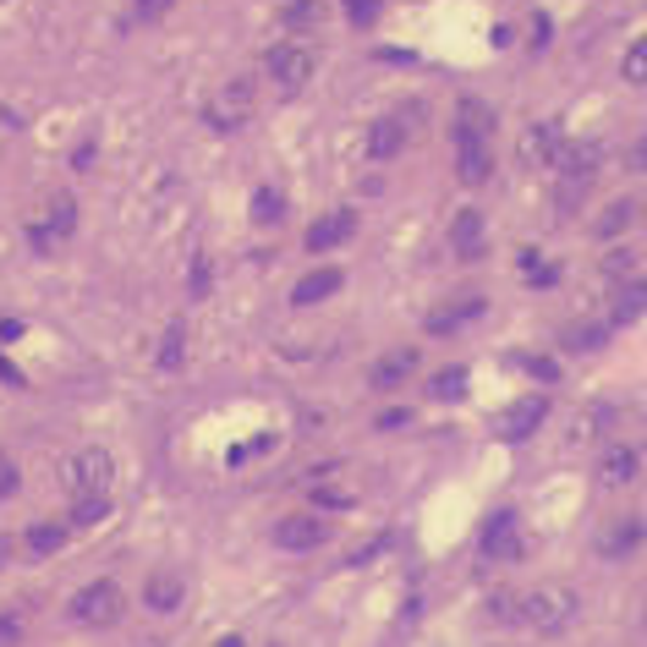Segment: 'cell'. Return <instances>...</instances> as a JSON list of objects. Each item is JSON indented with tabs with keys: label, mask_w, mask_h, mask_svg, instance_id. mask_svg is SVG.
<instances>
[{
	"label": "cell",
	"mask_w": 647,
	"mask_h": 647,
	"mask_svg": "<svg viewBox=\"0 0 647 647\" xmlns=\"http://www.w3.org/2000/svg\"><path fill=\"white\" fill-rule=\"evenodd\" d=\"M516 620H521L527 631H538V636L565 631V625L576 620V587H565V581H543V587L521 592V598H516Z\"/></svg>",
	"instance_id": "6da1fadb"
},
{
	"label": "cell",
	"mask_w": 647,
	"mask_h": 647,
	"mask_svg": "<svg viewBox=\"0 0 647 647\" xmlns=\"http://www.w3.org/2000/svg\"><path fill=\"white\" fill-rule=\"evenodd\" d=\"M61 489H67L72 505H78V499H110V489H116V461H110V450L89 445V450L67 456V467H61Z\"/></svg>",
	"instance_id": "7a4b0ae2"
},
{
	"label": "cell",
	"mask_w": 647,
	"mask_h": 647,
	"mask_svg": "<svg viewBox=\"0 0 647 647\" xmlns=\"http://www.w3.org/2000/svg\"><path fill=\"white\" fill-rule=\"evenodd\" d=\"M263 72H269V83H274L280 94H296V89H307V83H313L318 56H313V45H307V39H280V45L263 56Z\"/></svg>",
	"instance_id": "3957f363"
},
{
	"label": "cell",
	"mask_w": 647,
	"mask_h": 647,
	"mask_svg": "<svg viewBox=\"0 0 647 647\" xmlns=\"http://www.w3.org/2000/svg\"><path fill=\"white\" fill-rule=\"evenodd\" d=\"M252 105H258L252 83H247V78H225V83H214V94L203 99V121H209L214 132H236V127H247Z\"/></svg>",
	"instance_id": "277c9868"
},
{
	"label": "cell",
	"mask_w": 647,
	"mask_h": 647,
	"mask_svg": "<svg viewBox=\"0 0 647 647\" xmlns=\"http://www.w3.org/2000/svg\"><path fill=\"white\" fill-rule=\"evenodd\" d=\"M127 609V598H121V587L116 581H89L83 592H72V603H67V620L72 625H83V631H99V625H116V614Z\"/></svg>",
	"instance_id": "5b68a950"
},
{
	"label": "cell",
	"mask_w": 647,
	"mask_h": 647,
	"mask_svg": "<svg viewBox=\"0 0 647 647\" xmlns=\"http://www.w3.org/2000/svg\"><path fill=\"white\" fill-rule=\"evenodd\" d=\"M72 231H78L72 198H50V209H45L39 220H28V247L50 258V252H61V242H72Z\"/></svg>",
	"instance_id": "8992f818"
},
{
	"label": "cell",
	"mask_w": 647,
	"mask_h": 647,
	"mask_svg": "<svg viewBox=\"0 0 647 647\" xmlns=\"http://www.w3.org/2000/svg\"><path fill=\"white\" fill-rule=\"evenodd\" d=\"M483 554H489L494 565H510V560L527 554V538H521V516H516V510H494V516L483 521Z\"/></svg>",
	"instance_id": "52a82bcc"
},
{
	"label": "cell",
	"mask_w": 647,
	"mask_h": 647,
	"mask_svg": "<svg viewBox=\"0 0 647 647\" xmlns=\"http://www.w3.org/2000/svg\"><path fill=\"white\" fill-rule=\"evenodd\" d=\"M560 149H565V132H560V127H549V121H532V127L521 132V143H516V154H521V165H527V170H554Z\"/></svg>",
	"instance_id": "ba28073f"
},
{
	"label": "cell",
	"mask_w": 647,
	"mask_h": 647,
	"mask_svg": "<svg viewBox=\"0 0 647 647\" xmlns=\"http://www.w3.org/2000/svg\"><path fill=\"white\" fill-rule=\"evenodd\" d=\"M417 368H423V352H417V346H390V352L368 368V385H374V390H401Z\"/></svg>",
	"instance_id": "9c48e42d"
},
{
	"label": "cell",
	"mask_w": 647,
	"mask_h": 647,
	"mask_svg": "<svg viewBox=\"0 0 647 647\" xmlns=\"http://www.w3.org/2000/svg\"><path fill=\"white\" fill-rule=\"evenodd\" d=\"M543 417H549V396H521L516 407H505V417H499V439L521 445V439H532V434L543 428Z\"/></svg>",
	"instance_id": "30bf717a"
},
{
	"label": "cell",
	"mask_w": 647,
	"mask_h": 647,
	"mask_svg": "<svg viewBox=\"0 0 647 647\" xmlns=\"http://www.w3.org/2000/svg\"><path fill=\"white\" fill-rule=\"evenodd\" d=\"M274 543L302 554V549H324L330 543V521H318V516H280L274 521Z\"/></svg>",
	"instance_id": "8fae6325"
},
{
	"label": "cell",
	"mask_w": 647,
	"mask_h": 647,
	"mask_svg": "<svg viewBox=\"0 0 647 647\" xmlns=\"http://www.w3.org/2000/svg\"><path fill=\"white\" fill-rule=\"evenodd\" d=\"M478 313H483V296H450V302L428 307L423 330H428V336H456V330H467V324H472Z\"/></svg>",
	"instance_id": "7c38bea8"
},
{
	"label": "cell",
	"mask_w": 647,
	"mask_h": 647,
	"mask_svg": "<svg viewBox=\"0 0 647 647\" xmlns=\"http://www.w3.org/2000/svg\"><path fill=\"white\" fill-rule=\"evenodd\" d=\"M456 176L467 187H483L494 176V143L489 138H456Z\"/></svg>",
	"instance_id": "4fadbf2b"
},
{
	"label": "cell",
	"mask_w": 647,
	"mask_h": 647,
	"mask_svg": "<svg viewBox=\"0 0 647 647\" xmlns=\"http://www.w3.org/2000/svg\"><path fill=\"white\" fill-rule=\"evenodd\" d=\"M352 231H357V214H352V209H336V214H318V220L307 225L302 247H307V252H330V247H341V242H346Z\"/></svg>",
	"instance_id": "5bb4252c"
},
{
	"label": "cell",
	"mask_w": 647,
	"mask_h": 647,
	"mask_svg": "<svg viewBox=\"0 0 647 647\" xmlns=\"http://www.w3.org/2000/svg\"><path fill=\"white\" fill-rule=\"evenodd\" d=\"M598 165H603V149H598L592 138H565V149H560V160H554V176H565V181H587Z\"/></svg>",
	"instance_id": "9a60e30c"
},
{
	"label": "cell",
	"mask_w": 647,
	"mask_h": 647,
	"mask_svg": "<svg viewBox=\"0 0 647 647\" xmlns=\"http://www.w3.org/2000/svg\"><path fill=\"white\" fill-rule=\"evenodd\" d=\"M592 472H598V483H603V489H625V483H636V472H642V456H636L631 445H603Z\"/></svg>",
	"instance_id": "2e32d148"
},
{
	"label": "cell",
	"mask_w": 647,
	"mask_h": 647,
	"mask_svg": "<svg viewBox=\"0 0 647 647\" xmlns=\"http://www.w3.org/2000/svg\"><path fill=\"white\" fill-rule=\"evenodd\" d=\"M450 252H456V258H483V252H489V225H483L478 209H461V214L450 220Z\"/></svg>",
	"instance_id": "e0dca14e"
},
{
	"label": "cell",
	"mask_w": 647,
	"mask_h": 647,
	"mask_svg": "<svg viewBox=\"0 0 647 647\" xmlns=\"http://www.w3.org/2000/svg\"><path fill=\"white\" fill-rule=\"evenodd\" d=\"M642 532H647L642 516H614V521L598 532V554H603V560H625V554L642 543Z\"/></svg>",
	"instance_id": "ac0fdd59"
},
{
	"label": "cell",
	"mask_w": 647,
	"mask_h": 647,
	"mask_svg": "<svg viewBox=\"0 0 647 647\" xmlns=\"http://www.w3.org/2000/svg\"><path fill=\"white\" fill-rule=\"evenodd\" d=\"M647 313V280H620L614 296H609V330H620V324H636Z\"/></svg>",
	"instance_id": "d6986e66"
},
{
	"label": "cell",
	"mask_w": 647,
	"mask_h": 647,
	"mask_svg": "<svg viewBox=\"0 0 647 647\" xmlns=\"http://www.w3.org/2000/svg\"><path fill=\"white\" fill-rule=\"evenodd\" d=\"M181 598H187V581H181L176 570H154V576L143 581V603H149L154 614H176Z\"/></svg>",
	"instance_id": "ffe728a7"
},
{
	"label": "cell",
	"mask_w": 647,
	"mask_h": 647,
	"mask_svg": "<svg viewBox=\"0 0 647 647\" xmlns=\"http://www.w3.org/2000/svg\"><path fill=\"white\" fill-rule=\"evenodd\" d=\"M341 269H313V274H302L296 285H291V307H318L324 296H336L341 291Z\"/></svg>",
	"instance_id": "44dd1931"
},
{
	"label": "cell",
	"mask_w": 647,
	"mask_h": 647,
	"mask_svg": "<svg viewBox=\"0 0 647 647\" xmlns=\"http://www.w3.org/2000/svg\"><path fill=\"white\" fill-rule=\"evenodd\" d=\"M67 543H72V527H67V521H34L28 538H23V549H28L34 560H50V554H61Z\"/></svg>",
	"instance_id": "7402d4cb"
},
{
	"label": "cell",
	"mask_w": 647,
	"mask_h": 647,
	"mask_svg": "<svg viewBox=\"0 0 647 647\" xmlns=\"http://www.w3.org/2000/svg\"><path fill=\"white\" fill-rule=\"evenodd\" d=\"M565 352H603L609 346V324L598 318H581V324H565V336H560Z\"/></svg>",
	"instance_id": "603a6c76"
},
{
	"label": "cell",
	"mask_w": 647,
	"mask_h": 647,
	"mask_svg": "<svg viewBox=\"0 0 647 647\" xmlns=\"http://www.w3.org/2000/svg\"><path fill=\"white\" fill-rule=\"evenodd\" d=\"M456 121H461L456 138H489V143H494V110H489L483 99H461V105H456Z\"/></svg>",
	"instance_id": "cb8c5ba5"
},
{
	"label": "cell",
	"mask_w": 647,
	"mask_h": 647,
	"mask_svg": "<svg viewBox=\"0 0 647 647\" xmlns=\"http://www.w3.org/2000/svg\"><path fill=\"white\" fill-rule=\"evenodd\" d=\"M407 149V127L390 116V121H374V132H368V154L374 160H396Z\"/></svg>",
	"instance_id": "d4e9b609"
},
{
	"label": "cell",
	"mask_w": 647,
	"mask_h": 647,
	"mask_svg": "<svg viewBox=\"0 0 647 647\" xmlns=\"http://www.w3.org/2000/svg\"><path fill=\"white\" fill-rule=\"evenodd\" d=\"M521 280H527V285H554V280H560V263L543 258L538 247H527V252H521Z\"/></svg>",
	"instance_id": "484cf974"
},
{
	"label": "cell",
	"mask_w": 647,
	"mask_h": 647,
	"mask_svg": "<svg viewBox=\"0 0 647 647\" xmlns=\"http://www.w3.org/2000/svg\"><path fill=\"white\" fill-rule=\"evenodd\" d=\"M428 396H434V401H461V396H467V368H439V374L428 379Z\"/></svg>",
	"instance_id": "4316f807"
},
{
	"label": "cell",
	"mask_w": 647,
	"mask_h": 647,
	"mask_svg": "<svg viewBox=\"0 0 647 647\" xmlns=\"http://www.w3.org/2000/svg\"><path fill=\"white\" fill-rule=\"evenodd\" d=\"M631 220H636V203H631V198H620V203H609V209L598 214V225H592V231H598V236H620Z\"/></svg>",
	"instance_id": "83f0119b"
},
{
	"label": "cell",
	"mask_w": 647,
	"mask_h": 647,
	"mask_svg": "<svg viewBox=\"0 0 647 647\" xmlns=\"http://www.w3.org/2000/svg\"><path fill=\"white\" fill-rule=\"evenodd\" d=\"M620 78H625V83H636V89L647 83V39H636V45L620 56Z\"/></svg>",
	"instance_id": "f1b7e54d"
},
{
	"label": "cell",
	"mask_w": 647,
	"mask_h": 647,
	"mask_svg": "<svg viewBox=\"0 0 647 647\" xmlns=\"http://www.w3.org/2000/svg\"><path fill=\"white\" fill-rule=\"evenodd\" d=\"M105 516H110V499H78L72 516H67V527H99Z\"/></svg>",
	"instance_id": "f546056e"
},
{
	"label": "cell",
	"mask_w": 647,
	"mask_h": 647,
	"mask_svg": "<svg viewBox=\"0 0 647 647\" xmlns=\"http://www.w3.org/2000/svg\"><path fill=\"white\" fill-rule=\"evenodd\" d=\"M341 7H346V17H352L357 28H374V23H379V7H385V0H341Z\"/></svg>",
	"instance_id": "4dcf8cb0"
},
{
	"label": "cell",
	"mask_w": 647,
	"mask_h": 647,
	"mask_svg": "<svg viewBox=\"0 0 647 647\" xmlns=\"http://www.w3.org/2000/svg\"><path fill=\"white\" fill-rule=\"evenodd\" d=\"M181 341H187V330H181V324H170L165 341H160V368H176L181 363Z\"/></svg>",
	"instance_id": "1f68e13d"
},
{
	"label": "cell",
	"mask_w": 647,
	"mask_h": 647,
	"mask_svg": "<svg viewBox=\"0 0 647 647\" xmlns=\"http://www.w3.org/2000/svg\"><path fill=\"white\" fill-rule=\"evenodd\" d=\"M252 214H258L263 225H274V220L285 214V203H280V192H274V187H263V192L252 198Z\"/></svg>",
	"instance_id": "d6a6232c"
},
{
	"label": "cell",
	"mask_w": 647,
	"mask_h": 647,
	"mask_svg": "<svg viewBox=\"0 0 647 647\" xmlns=\"http://www.w3.org/2000/svg\"><path fill=\"white\" fill-rule=\"evenodd\" d=\"M0 647H23V614L0 609Z\"/></svg>",
	"instance_id": "836d02e7"
},
{
	"label": "cell",
	"mask_w": 647,
	"mask_h": 647,
	"mask_svg": "<svg viewBox=\"0 0 647 647\" xmlns=\"http://www.w3.org/2000/svg\"><path fill=\"white\" fill-rule=\"evenodd\" d=\"M521 368H527L532 379H543V385H554V379H560V363H554V357H521Z\"/></svg>",
	"instance_id": "e575fe53"
},
{
	"label": "cell",
	"mask_w": 647,
	"mask_h": 647,
	"mask_svg": "<svg viewBox=\"0 0 647 647\" xmlns=\"http://www.w3.org/2000/svg\"><path fill=\"white\" fill-rule=\"evenodd\" d=\"M603 274H609V280H625V274H631V252H625V247H614V252L603 258Z\"/></svg>",
	"instance_id": "d590c367"
},
{
	"label": "cell",
	"mask_w": 647,
	"mask_h": 647,
	"mask_svg": "<svg viewBox=\"0 0 647 647\" xmlns=\"http://www.w3.org/2000/svg\"><path fill=\"white\" fill-rule=\"evenodd\" d=\"M17 483H23V478H17V467H12L7 456H0V499H12V494H17Z\"/></svg>",
	"instance_id": "8d00e7d4"
},
{
	"label": "cell",
	"mask_w": 647,
	"mask_h": 647,
	"mask_svg": "<svg viewBox=\"0 0 647 647\" xmlns=\"http://www.w3.org/2000/svg\"><path fill=\"white\" fill-rule=\"evenodd\" d=\"M7 560H12V538H0V570H7Z\"/></svg>",
	"instance_id": "74e56055"
},
{
	"label": "cell",
	"mask_w": 647,
	"mask_h": 647,
	"mask_svg": "<svg viewBox=\"0 0 647 647\" xmlns=\"http://www.w3.org/2000/svg\"><path fill=\"white\" fill-rule=\"evenodd\" d=\"M220 647H242V636H225V642H220Z\"/></svg>",
	"instance_id": "f35d334b"
},
{
	"label": "cell",
	"mask_w": 647,
	"mask_h": 647,
	"mask_svg": "<svg viewBox=\"0 0 647 647\" xmlns=\"http://www.w3.org/2000/svg\"><path fill=\"white\" fill-rule=\"evenodd\" d=\"M154 7H165V0H143V12H154Z\"/></svg>",
	"instance_id": "ab89813d"
},
{
	"label": "cell",
	"mask_w": 647,
	"mask_h": 647,
	"mask_svg": "<svg viewBox=\"0 0 647 647\" xmlns=\"http://www.w3.org/2000/svg\"><path fill=\"white\" fill-rule=\"evenodd\" d=\"M642 625H647V609H642Z\"/></svg>",
	"instance_id": "60d3db41"
}]
</instances>
